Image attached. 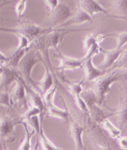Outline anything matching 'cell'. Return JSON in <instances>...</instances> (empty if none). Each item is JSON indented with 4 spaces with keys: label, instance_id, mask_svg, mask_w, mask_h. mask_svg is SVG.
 <instances>
[{
    "label": "cell",
    "instance_id": "6da1fadb",
    "mask_svg": "<svg viewBox=\"0 0 127 150\" xmlns=\"http://www.w3.org/2000/svg\"><path fill=\"white\" fill-rule=\"evenodd\" d=\"M119 69L108 71L103 76L97 78L92 82L91 88L97 97V105L101 106L104 101L107 94L111 90V85L116 82L121 81L123 78H126V74L118 72Z\"/></svg>",
    "mask_w": 127,
    "mask_h": 150
},
{
    "label": "cell",
    "instance_id": "7a4b0ae2",
    "mask_svg": "<svg viewBox=\"0 0 127 150\" xmlns=\"http://www.w3.org/2000/svg\"><path fill=\"white\" fill-rule=\"evenodd\" d=\"M19 25L15 28H0V30L10 32L26 38L31 44L34 41L45 33H49L54 30L52 27L45 28L38 25L33 22H19Z\"/></svg>",
    "mask_w": 127,
    "mask_h": 150
},
{
    "label": "cell",
    "instance_id": "3957f363",
    "mask_svg": "<svg viewBox=\"0 0 127 150\" xmlns=\"http://www.w3.org/2000/svg\"><path fill=\"white\" fill-rule=\"evenodd\" d=\"M76 31L79 30H72L67 29V28L54 29L49 33L42 35L32 43L34 42V45L36 46L37 49L44 48L47 51H49L50 48H55L57 51H59V50L58 48V45L63 41L64 37L67 33Z\"/></svg>",
    "mask_w": 127,
    "mask_h": 150
},
{
    "label": "cell",
    "instance_id": "277c9868",
    "mask_svg": "<svg viewBox=\"0 0 127 150\" xmlns=\"http://www.w3.org/2000/svg\"><path fill=\"white\" fill-rule=\"evenodd\" d=\"M44 62L43 58L40 54V52L36 50H29L27 53L22 57L19 62L18 68V74L23 80H26L27 82H30L32 83L34 82L31 79L32 70L37 62Z\"/></svg>",
    "mask_w": 127,
    "mask_h": 150
},
{
    "label": "cell",
    "instance_id": "5b68a950",
    "mask_svg": "<svg viewBox=\"0 0 127 150\" xmlns=\"http://www.w3.org/2000/svg\"><path fill=\"white\" fill-rule=\"evenodd\" d=\"M16 85L11 93L13 103H16L24 109H28L27 94L25 86V82L19 76L16 80Z\"/></svg>",
    "mask_w": 127,
    "mask_h": 150
},
{
    "label": "cell",
    "instance_id": "8992f818",
    "mask_svg": "<svg viewBox=\"0 0 127 150\" xmlns=\"http://www.w3.org/2000/svg\"><path fill=\"white\" fill-rule=\"evenodd\" d=\"M18 124V122L8 117L0 119V138L6 141H13L15 127Z\"/></svg>",
    "mask_w": 127,
    "mask_h": 150
},
{
    "label": "cell",
    "instance_id": "52a82bcc",
    "mask_svg": "<svg viewBox=\"0 0 127 150\" xmlns=\"http://www.w3.org/2000/svg\"><path fill=\"white\" fill-rule=\"evenodd\" d=\"M57 52L59 53V58L60 60L59 66L57 67L59 71L61 72L66 70L74 71L83 67L84 62L83 58L77 59L68 57L61 53L60 51Z\"/></svg>",
    "mask_w": 127,
    "mask_h": 150
},
{
    "label": "cell",
    "instance_id": "ba28073f",
    "mask_svg": "<svg viewBox=\"0 0 127 150\" xmlns=\"http://www.w3.org/2000/svg\"><path fill=\"white\" fill-rule=\"evenodd\" d=\"M86 22L93 23V18L89 14L85 13L83 10L77 7L75 9L73 16L69 17V19L61 24L60 27H68L74 25H79Z\"/></svg>",
    "mask_w": 127,
    "mask_h": 150
},
{
    "label": "cell",
    "instance_id": "9c48e42d",
    "mask_svg": "<svg viewBox=\"0 0 127 150\" xmlns=\"http://www.w3.org/2000/svg\"><path fill=\"white\" fill-rule=\"evenodd\" d=\"M25 86L27 91V96H29V98L32 104V106L37 108L40 111V122L41 127H42V123L44 119V115L45 110V105L43 101L42 96L38 93L37 91L34 90L32 88L28 86L25 82Z\"/></svg>",
    "mask_w": 127,
    "mask_h": 150
},
{
    "label": "cell",
    "instance_id": "30bf717a",
    "mask_svg": "<svg viewBox=\"0 0 127 150\" xmlns=\"http://www.w3.org/2000/svg\"><path fill=\"white\" fill-rule=\"evenodd\" d=\"M0 76V91H8L10 85L20 76L16 69L8 66H3V71Z\"/></svg>",
    "mask_w": 127,
    "mask_h": 150
},
{
    "label": "cell",
    "instance_id": "8fae6325",
    "mask_svg": "<svg viewBox=\"0 0 127 150\" xmlns=\"http://www.w3.org/2000/svg\"><path fill=\"white\" fill-rule=\"evenodd\" d=\"M84 71V82H92L106 73L108 71H103L97 68L92 63V58L86 60L83 66Z\"/></svg>",
    "mask_w": 127,
    "mask_h": 150
},
{
    "label": "cell",
    "instance_id": "7c38bea8",
    "mask_svg": "<svg viewBox=\"0 0 127 150\" xmlns=\"http://www.w3.org/2000/svg\"><path fill=\"white\" fill-rule=\"evenodd\" d=\"M70 14V9L68 6L65 4L59 3L50 16L53 23V26L59 25L60 27L69 19Z\"/></svg>",
    "mask_w": 127,
    "mask_h": 150
},
{
    "label": "cell",
    "instance_id": "4fadbf2b",
    "mask_svg": "<svg viewBox=\"0 0 127 150\" xmlns=\"http://www.w3.org/2000/svg\"><path fill=\"white\" fill-rule=\"evenodd\" d=\"M78 7L83 10L85 13L93 17L94 14H104L107 15L108 13L102 6L94 0H81L79 1L78 4Z\"/></svg>",
    "mask_w": 127,
    "mask_h": 150
},
{
    "label": "cell",
    "instance_id": "5bb4252c",
    "mask_svg": "<svg viewBox=\"0 0 127 150\" xmlns=\"http://www.w3.org/2000/svg\"><path fill=\"white\" fill-rule=\"evenodd\" d=\"M100 51L103 52L105 54V57L104 60L99 66V69L103 71H111L110 69L112 68L115 61L117 60L120 56L122 54V53L124 51V50L116 48L112 50H106L101 48Z\"/></svg>",
    "mask_w": 127,
    "mask_h": 150
},
{
    "label": "cell",
    "instance_id": "9a60e30c",
    "mask_svg": "<svg viewBox=\"0 0 127 150\" xmlns=\"http://www.w3.org/2000/svg\"><path fill=\"white\" fill-rule=\"evenodd\" d=\"M99 43H97L95 40V37L93 34L89 33L88 35L84 40V50L86 52V54L83 59L85 62L86 60L92 58L94 56L99 54L100 52Z\"/></svg>",
    "mask_w": 127,
    "mask_h": 150
},
{
    "label": "cell",
    "instance_id": "2e32d148",
    "mask_svg": "<svg viewBox=\"0 0 127 150\" xmlns=\"http://www.w3.org/2000/svg\"><path fill=\"white\" fill-rule=\"evenodd\" d=\"M86 128L78 123H73L70 129V135L74 140L76 150H83L84 148L83 134Z\"/></svg>",
    "mask_w": 127,
    "mask_h": 150
},
{
    "label": "cell",
    "instance_id": "e0dca14e",
    "mask_svg": "<svg viewBox=\"0 0 127 150\" xmlns=\"http://www.w3.org/2000/svg\"><path fill=\"white\" fill-rule=\"evenodd\" d=\"M65 109H63L56 106L54 103L46 106L47 108L48 115L50 117L58 118L59 119H61L63 121H64L66 123H69V122H70V114L65 103Z\"/></svg>",
    "mask_w": 127,
    "mask_h": 150
},
{
    "label": "cell",
    "instance_id": "ac0fdd59",
    "mask_svg": "<svg viewBox=\"0 0 127 150\" xmlns=\"http://www.w3.org/2000/svg\"><path fill=\"white\" fill-rule=\"evenodd\" d=\"M45 74L43 77L42 79L40 80L39 83L34 82V84H35L37 86H38L40 91L42 92L43 95L45 92L49 90L50 88L52 87L54 85V78L52 74L51 73L49 69L48 68L47 64L45 63Z\"/></svg>",
    "mask_w": 127,
    "mask_h": 150
},
{
    "label": "cell",
    "instance_id": "d6986e66",
    "mask_svg": "<svg viewBox=\"0 0 127 150\" xmlns=\"http://www.w3.org/2000/svg\"><path fill=\"white\" fill-rule=\"evenodd\" d=\"M88 112L90 113L92 118L96 122L99 124H101L103 120L108 119L109 116H112V115H115L107 114L104 111L102 110L97 104H95V105H92L89 109Z\"/></svg>",
    "mask_w": 127,
    "mask_h": 150
},
{
    "label": "cell",
    "instance_id": "ffe728a7",
    "mask_svg": "<svg viewBox=\"0 0 127 150\" xmlns=\"http://www.w3.org/2000/svg\"><path fill=\"white\" fill-rule=\"evenodd\" d=\"M103 129H104L108 134V135L113 139H117L121 136V130L117 128L116 126L110 120L108 119L103 120L101 123Z\"/></svg>",
    "mask_w": 127,
    "mask_h": 150
},
{
    "label": "cell",
    "instance_id": "44dd1931",
    "mask_svg": "<svg viewBox=\"0 0 127 150\" xmlns=\"http://www.w3.org/2000/svg\"><path fill=\"white\" fill-rule=\"evenodd\" d=\"M18 124H22L24 126L26 135L24 140L22 141L19 148V150H31V139L33 135L36 134L35 130H32L30 132L28 129V125L24 121H19Z\"/></svg>",
    "mask_w": 127,
    "mask_h": 150
},
{
    "label": "cell",
    "instance_id": "7402d4cb",
    "mask_svg": "<svg viewBox=\"0 0 127 150\" xmlns=\"http://www.w3.org/2000/svg\"><path fill=\"white\" fill-rule=\"evenodd\" d=\"M39 142L44 150H63L60 148L56 147L44 133L43 129H40V134L38 136Z\"/></svg>",
    "mask_w": 127,
    "mask_h": 150
},
{
    "label": "cell",
    "instance_id": "603a6c76",
    "mask_svg": "<svg viewBox=\"0 0 127 150\" xmlns=\"http://www.w3.org/2000/svg\"><path fill=\"white\" fill-rule=\"evenodd\" d=\"M81 96L84 101L85 103L87 105L88 109L92 106L97 104V97L94 93V92L90 88L85 91H83L82 93L81 94Z\"/></svg>",
    "mask_w": 127,
    "mask_h": 150
},
{
    "label": "cell",
    "instance_id": "cb8c5ba5",
    "mask_svg": "<svg viewBox=\"0 0 127 150\" xmlns=\"http://www.w3.org/2000/svg\"><path fill=\"white\" fill-rule=\"evenodd\" d=\"M57 89V83L55 84L54 86L47 90L42 95L43 101L45 103V106H47L53 103V100Z\"/></svg>",
    "mask_w": 127,
    "mask_h": 150
},
{
    "label": "cell",
    "instance_id": "d4e9b609",
    "mask_svg": "<svg viewBox=\"0 0 127 150\" xmlns=\"http://www.w3.org/2000/svg\"><path fill=\"white\" fill-rule=\"evenodd\" d=\"M13 104L11 94L8 91H0V105L11 108Z\"/></svg>",
    "mask_w": 127,
    "mask_h": 150
},
{
    "label": "cell",
    "instance_id": "484cf974",
    "mask_svg": "<svg viewBox=\"0 0 127 150\" xmlns=\"http://www.w3.org/2000/svg\"><path fill=\"white\" fill-rule=\"evenodd\" d=\"M126 51L124 50V51L120 56V57L115 61V62L112 66V68L110 69V71L115 70V69H121L122 68L126 69Z\"/></svg>",
    "mask_w": 127,
    "mask_h": 150
},
{
    "label": "cell",
    "instance_id": "4316f807",
    "mask_svg": "<svg viewBox=\"0 0 127 150\" xmlns=\"http://www.w3.org/2000/svg\"><path fill=\"white\" fill-rule=\"evenodd\" d=\"M35 116H40V111L37 108L31 106L30 108H28L27 111L22 116L21 120L19 121H24V122H26V121H27L32 117Z\"/></svg>",
    "mask_w": 127,
    "mask_h": 150
},
{
    "label": "cell",
    "instance_id": "83f0119b",
    "mask_svg": "<svg viewBox=\"0 0 127 150\" xmlns=\"http://www.w3.org/2000/svg\"><path fill=\"white\" fill-rule=\"evenodd\" d=\"M84 82V79L79 82V83H70L69 84L68 90L70 91L72 95L74 96L76 95H79L82 93L83 91V89L82 87V84Z\"/></svg>",
    "mask_w": 127,
    "mask_h": 150
},
{
    "label": "cell",
    "instance_id": "f1b7e54d",
    "mask_svg": "<svg viewBox=\"0 0 127 150\" xmlns=\"http://www.w3.org/2000/svg\"><path fill=\"white\" fill-rule=\"evenodd\" d=\"M26 122L28 125H29L32 127L33 130H35L36 133H37V135L39 136L40 132V129H42V127H41V125H40L39 116H33L29 120H27V121H26Z\"/></svg>",
    "mask_w": 127,
    "mask_h": 150
},
{
    "label": "cell",
    "instance_id": "f546056e",
    "mask_svg": "<svg viewBox=\"0 0 127 150\" xmlns=\"http://www.w3.org/2000/svg\"><path fill=\"white\" fill-rule=\"evenodd\" d=\"M108 35L114 36L117 39V48L122 49V47L127 42V33L126 32H123L118 33L110 34Z\"/></svg>",
    "mask_w": 127,
    "mask_h": 150
},
{
    "label": "cell",
    "instance_id": "4dcf8cb0",
    "mask_svg": "<svg viewBox=\"0 0 127 150\" xmlns=\"http://www.w3.org/2000/svg\"><path fill=\"white\" fill-rule=\"evenodd\" d=\"M26 1L25 0H21L16 4L14 8L15 12L16 13L17 16L18 17V21L21 22V20L24 14V11L26 8Z\"/></svg>",
    "mask_w": 127,
    "mask_h": 150
},
{
    "label": "cell",
    "instance_id": "1f68e13d",
    "mask_svg": "<svg viewBox=\"0 0 127 150\" xmlns=\"http://www.w3.org/2000/svg\"><path fill=\"white\" fill-rule=\"evenodd\" d=\"M74 101L77 107L80 109L81 111L84 112H88L89 109L88 108L85 103L84 101L82 98V97L81 96V95H76L74 96Z\"/></svg>",
    "mask_w": 127,
    "mask_h": 150
},
{
    "label": "cell",
    "instance_id": "d6a6232c",
    "mask_svg": "<svg viewBox=\"0 0 127 150\" xmlns=\"http://www.w3.org/2000/svg\"><path fill=\"white\" fill-rule=\"evenodd\" d=\"M117 115H118L119 116V119H120V124H121V127H120V130L122 129V127H123V125L126 123V105H125L123 106V107H122V108L120 109V111L115 112Z\"/></svg>",
    "mask_w": 127,
    "mask_h": 150
},
{
    "label": "cell",
    "instance_id": "836d02e7",
    "mask_svg": "<svg viewBox=\"0 0 127 150\" xmlns=\"http://www.w3.org/2000/svg\"><path fill=\"white\" fill-rule=\"evenodd\" d=\"M46 5L47 6L48 8H49V13L47 16V18L49 17L51 14L53 13L54 10L56 8L58 5L60 3V1H58V0H47V1H44Z\"/></svg>",
    "mask_w": 127,
    "mask_h": 150
},
{
    "label": "cell",
    "instance_id": "e575fe53",
    "mask_svg": "<svg viewBox=\"0 0 127 150\" xmlns=\"http://www.w3.org/2000/svg\"><path fill=\"white\" fill-rule=\"evenodd\" d=\"M117 139V142L120 148L123 150H126L127 149V139L125 137H119Z\"/></svg>",
    "mask_w": 127,
    "mask_h": 150
},
{
    "label": "cell",
    "instance_id": "d590c367",
    "mask_svg": "<svg viewBox=\"0 0 127 150\" xmlns=\"http://www.w3.org/2000/svg\"><path fill=\"white\" fill-rule=\"evenodd\" d=\"M9 61V57L5 56L1 53H0V65L2 66H7Z\"/></svg>",
    "mask_w": 127,
    "mask_h": 150
},
{
    "label": "cell",
    "instance_id": "8d00e7d4",
    "mask_svg": "<svg viewBox=\"0 0 127 150\" xmlns=\"http://www.w3.org/2000/svg\"><path fill=\"white\" fill-rule=\"evenodd\" d=\"M106 35H102L101 34H99L98 35H97L96 37H95V40L96 41V42L97 43H99L100 42H101L102 40L106 38Z\"/></svg>",
    "mask_w": 127,
    "mask_h": 150
},
{
    "label": "cell",
    "instance_id": "74e56055",
    "mask_svg": "<svg viewBox=\"0 0 127 150\" xmlns=\"http://www.w3.org/2000/svg\"><path fill=\"white\" fill-rule=\"evenodd\" d=\"M39 145H40V142H39V137H37V142L35 144V145H34V148L31 150H39Z\"/></svg>",
    "mask_w": 127,
    "mask_h": 150
},
{
    "label": "cell",
    "instance_id": "f35d334b",
    "mask_svg": "<svg viewBox=\"0 0 127 150\" xmlns=\"http://www.w3.org/2000/svg\"><path fill=\"white\" fill-rule=\"evenodd\" d=\"M96 150H111V149L107 148V147H104V146H102L99 145H97Z\"/></svg>",
    "mask_w": 127,
    "mask_h": 150
},
{
    "label": "cell",
    "instance_id": "ab89813d",
    "mask_svg": "<svg viewBox=\"0 0 127 150\" xmlns=\"http://www.w3.org/2000/svg\"><path fill=\"white\" fill-rule=\"evenodd\" d=\"M2 71H3V66H0V75H1Z\"/></svg>",
    "mask_w": 127,
    "mask_h": 150
},
{
    "label": "cell",
    "instance_id": "60d3db41",
    "mask_svg": "<svg viewBox=\"0 0 127 150\" xmlns=\"http://www.w3.org/2000/svg\"><path fill=\"white\" fill-rule=\"evenodd\" d=\"M4 150H8V149H4Z\"/></svg>",
    "mask_w": 127,
    "mask_h": 150
}]
</instances>
